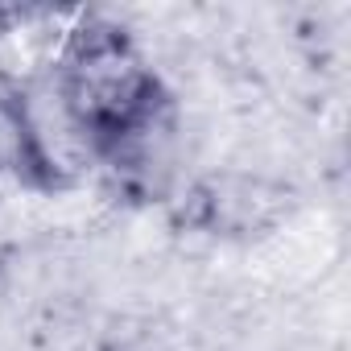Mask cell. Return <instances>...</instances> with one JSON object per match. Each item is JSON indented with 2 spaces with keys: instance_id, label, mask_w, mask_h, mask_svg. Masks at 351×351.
<instances>
[{
  "instance_id": "obj_1",
  "label": "cell",
  "mask_w": 351,
  "mask_h": 351,
  "mask_svg": "<svg viewBox=\"0 0 351 351\" xmlns=\"http://www.w3.org/2000/svg\"><path fill=\"white\" fill-rule=\"evenodd\" d=\"M46 95L87 165H108L128 182L173 132V95L128 25L79 13L54 46Z\"/></svg>"
},
{
  "instance_id": "obj_2",
  "label": "cell",
  "mask_w": 351,
  "mask_h": 351,
  "mask_svg": "<svg viewBox=\"0 0 351 351\" xmlns=\"http://www.w3.org/2000/svg\"><path fill=\"white\" fill-rule=\"evenodd\" d=\"M87 157L66 136L46 87L0 75V178L38 195H58L79 182Z\"/></svg>"
}]
</instances>
